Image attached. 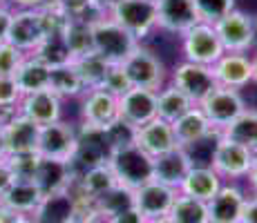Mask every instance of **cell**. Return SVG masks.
I'll return each instance as SVG.
<instances>
[{
    "label": "cell",
    "instance_id": "obj_33",
    "mask_svg": "<svg viewBox=\"0 0 257 223\" xmlns=\"http://www.w3.org/2000/svg\"><path fill=\"white\" fill-rule=\"evenodd\" d=\"M168 216H170L172 223H210L208 203L195 199V196L181 194V192L177 194Z\"/></svg>",
    "mask_w": 257,
    "mask_h": 223
},
{
    "label": "cell",
    "instance_id": "obj_37",
    "mask_svg": "<svg viewBox=\"0 0 257 223\" xmlns=\"http://www.w3.org/2000/svg\"><path fill=\"white\" fill-rule=\"evenodd\" d=\"M7 163L12 165L16 181H34L41 165V154L38 152H18V154H9Z\"/></svg>",
    "mask_w": 257,
    "mask_h": 223
},
{
    "label": "cell",
    "instance_id": "obj_55",
    "mask_svg": "<svg viewBox=\"0 0 257 223\" xmlns=\"http://www.w3.org/2000/svg\"><path fill=\"white\" fill-rule=\"evenodd\" d=\"M148 223H172V221H170V216H161V219H152Z\"/></svg>",
    "mask_w": 257,
    "mask_h": 223
},
{
    "label": "cell",
    "instance_id": "obj_48",
    "mask_svg": "<svg viewBox=\"0 0 257 223\" xmlns=\"http://www.w3.org/2000/svg\"><path fill=\"white\" fill-rule=\"evenodd\" d=\"M12 9H41L49 5L52 0H5Z\"/></svg>",
    "mask_w": 257,
    "mask_h": 223
},
{
    "label": "cell",
    "instance_id": "obj_13",
    "mask_svg": "<svg viewBox=\"0 0 257 223\" xmlns=\"http://www.w3.org/2000/svg\"><path fill=\"white\" fill-rule=\"evenodd\" d=\"M118 118V96L107 89H87L81 96V123L105 130Z\"/></svg>",
    "mask_w": 257,
    "mask_h": 223
},
{
    "label": "cell",
    "instance_id": "obj_28",
    "mask_svg": "<svg viewBox=\"0 0 257 223\" xmlns=\"http://www.w3.org/2000/svg\"><path fill=\"white\" fill-rule=\"evenodd\" d=\"M34 223H70L74 219V196L72 192H56L43 196L38 210L32 214Z\"/></svg>",
    "mask_w": 257,
    "mask_h": 223
},
{
    "label": "cell",
    "instance_id": "obj_49",
    "mask_svg": "<svg viewBox=\"0 0 257 223\" xmlns=\"http://www.w3.org/2000/svg\"><path fill=\"white\" fill-rule=\"evenodd\" d=\"M18 216L21 214H16L12 207H7L3 201H0V223H16Z\"/></svg>",
    "mask_w": 257,
    "mask_h": 223
},
{
    "label": "cell",
    "instance_id": "obj_25",
    "mask_svg": "<svg viewBox=\"0 0 257 223\" xmlns=\"http://www.w3.org/2000/svg\"><path fill=\"white\" fill-rule=\"evenodd\" d=\"M0 201L7 207H12L16 214L32 216L38 210V205H41L43 192L34 181H14L9 185V190L0 196Z\"/></svg>",
    "mask_w": 257,
    "mask_h": 223
},
{
    "label": "cell",
    "instance_id": "obj_40",
    "mask_svg": "<svg viewBox=\"0 0 257 223\" xmlns=\"http://www.w3.org/2000/svg\"><path fill=\"white\" fill-rule=\"evenodd\" d=\"M49 5H56L67 18H94V0H52Z\"/></svg>",
    "mask_w": 257,
    "mask_h": 223
},
{
    "label": "cell",
    "instance_id": "obj_54",
    "mask_svg": "<svg viewBox=\"0 0 257 223\" xmlns=\"http://www.w3.org/2000/svg\"><path fill=\"white\" fill-rule=\"evenodd\" d=\"M250 63H253V83H257V54L250 56Z\"/></svg>",
    "mask_w": 257,
    "mask_h": 223
},
{
    "label": "cell",
    "instance_id": "obj_17",
    "mask_svg": "<svg viewBox=\"0 0 257 223\" xmlns=\"http://www.w3.org/2000/svg\"><path fill=\"white\" fill-rule=\"evenodd\" d=\"M246 192L235 181H224L215 196L208 201L210 223H239L244 212Z\"/></svg>",
    "mask_w": 257,
    "mask_h": 223
},
{
    "label": "cell",
    "instance_id": "obj_15",
    "mask_svg": "<svg viewBox=\"0 0 257 223\" xmlns=\"http://www.w3.org/2000/svg\"><path fill=\"white\" fill-rule=\"evenodd\" d=\"M199 21L192 0H157V27L184 36Z\"/></svg>",
    "mask_w": 257,
    "mask_h": 223
},
{
    "label": "cell",
    "instance_id": "obj_22",
    "mask_svg": "<svg viewBox=\"0 0 257 223\" xmlns=\"http://www.w3.org/2000/svg\"><path fill=\"white\" fill-rule=\"evenodd\" d=\"M192 167V158L190 154L184 150V147H177L172 152H166V154L155 158V167H152V178L159 183H166V185L179 190L181 181L186 178L188 170Z\"/></svg>",
    "mask_w": 257,
    "mask_h": 223
},
{
    "label": "cell",
    "instance_id": "obj_32",
    "mask_svg": "<svg viewBox=\"0 0 257 223\" xmlns=\"http://www.w3.org/2000/svg\"><path fill=\"white\" fill-rule=\"evenodd\" d=\"M65 45L74 58H81L94 52V34H92V18H72L63 32Z\"/></svg>",
    "mask_w": 257,
    "mask_h": 223
},
{
    "label": "cell",
    "instance_id": "obj_23",
    "mask_svg": "<svg viewBox=\"0 0 257 223\" xmlns=\"http://www.w3.org/2000/svg\"><path fill=\"white\" fill-rule=\"evenodd\" d=\"M3 127H5V138H7V152L9 154H18V152H36L41 125H36L34 121H29V118L23 116L21 112H16Z\"/></svg>",
    "mask_w": 257,
    "mask_h": 223
},
{
    "label": "cell",
    "instance_id": "obj_12",
    "mask_svg": "<svg viewBox=\"0 0 257 223\" xmlns=\"http://www.w3.org/2000/svg\"><path fill=\"white\" fill-rule=\"evenodd\" d=\"M177 194H179V190H175V187L152 178V181L143 183L141 187L135 190V207L148 221L161 219V216L170 214Z\"/></svg>",
    "mask_w": 257,
    "mask_h": 223
},
{
    "label": "cell",
    "instance_id": "obj_29",
    "mask_svg": "<svg viewBox=\"0 0 257 223\" xmlns=\"http://www.w3.org/2000/svg\"><path fill=\"white\" fill-rule=\"evenodd\" d=\"M49 89H52L58 98H63V101L81 98L83 94L87 92L72 61L65 63V65L49 67Z\"/></svg>",
    "mask_w": 257,
    "mask_h": 223
},
{
    "label": "cell",
    "instance_id": "obj_44",
    "mask_svg": "<svg viewBox=\"0 0 257 223\" xmlns=\"http://www.w3.org/2000/svg\"><path fill=\"white\" fill-rule=\"evenodd\" d=\"M103 223H148V219L141 214L139 210H137V207H127V210L107 216Z\"/></svg>",
    "mask_w": 257,
    "mask_h": 223
},
{
    "label": "cell",
    "instance_id": "obj_24",
    "mask_svg": "<svg viewBox=\"0 0 257 223\" xmlns=\"http://www.w3.org/2000/svg\"><path fill=\"white\" fill-rule=\"evenodd\" d=\"M221 185H224V178L217 174L210 165H192L190 170H188L186 178L181 181L179 192L208 203L212 196L219 192Z\"/></svg>",
    "mask_w": 257,
    "mask_h": 223
},
{
    "label": "cell",
    "instance_id": "obj_38",
    "mask_svg": "<svg viewBox=\"0 0 257 223\" xmlns=\"http://www.w3.org/2000/svg\"><path fill=\"white\" fill-rule=\"evenodd\" d=\"M192 3L199 14V21L208 25H215L235 9V0H192Z\"/></svg>",
    "mask_w": 257,
    "mask_h": 223
},
{
    "label": "cell",
    "instance_id": "obj_8",
    "mask_svg": "<svg viewBox=\"0 0 257 223\" xmlns=\"http://www.w3.org/2000/svg\"><path fill=\"white\" fill-rule=\"evenodd\" d=\"M253 158L255 152H250L248 147L237 145L228 138L219 136L210 156V167L224 181H237V178H246L250 165H253Z\"/></svg>",
    "mask_w": 257,
    "mask_h": 223
},
{
    "label": "cell",
    "instance_id": "obj_14",
    "mask_svg": "<svg viewBox=\"0 0 257 223\" xmlns=\"http://www.w3.org/2000/svg\"><path fill=\"white\" fill-rule=\"evenodd\" d=\"M118 118L141 127L157 118V92L143 87H130L118 96Z\"/></svg>",
    "mask_w": 257,
    "mask_h": 223
},
{
    "label": "cell",
    "instance_id": "obj_3",
    "mask_svg": "<svg viewBox=\"0 0 257 223\" xmlns=\"http://www.w3.org/2000/svg\"><path fill=\"white\" fill-rule=\"evenodd\" d=\"M107 16L141 43L157 29V3L152 0H118L107 12Z\"/></svg>",
    "mask_w": 257,
    "mask_h": 223
},
{
    "label": "cell",
    "instance_id": "obj_6",
    "mask_svg": "<svg viewBox=\"0 0 257 223\" xmlns=\"http://www.w3.org/2000/svg\"><path fill=\"white\" fill-rule=\"evenodd\" d=\"M199 107H201V112L206 114L212 130L219 134L226 125H230V123L246 110V101L239 89L217 85L208 96L199 103Z\"/></svg>",
    "mask_w": 257,
    "mask_h": 223
},
{
    "label": "cell",
    "instance_id": "obj_43",
    "mask_svg": "<svg viewBox=\"0 0 257 223\" xmlns=\"http://www.w3.org/2000/svg\"><path fill=\"white\" fill-rule=\"evenodd\" d=\"M103 89H107L110 94H114V96H121V94H125L127 89H130V78H127V74L123 72V65H110L107 69V76L105 81H103Z\"/></svg>",
    "mask_w": 257,
    "mask_h": 223
},
{
    "label": "cell",
    "instance_id": "obj_7",
    "mask_svg": "<svg viewBox=\"0 0 257 223\" xmlns=\"http://www.w3.org/2000/svg\"><path fill=\"white\" fill-rule=\"evenodd\" d=\"M181 52H184V61L212 67L224 56V45H221L212 25L197 23L181 36Z\"/></svg>",
    "mask_w": 257,
    "mask_h": 223
},
{
    "label": "cell",
    "instance_id": "obj_10",
    "mask_svg": "<svg viewBox=\"0 0 257 223\" xmlns=\"http://www.w3.org/2000/svg\"><path fill=\"white\" fill-rule=\"evenodd\" d=\"M215 32L219 36L224 52H233V54H248L255 47V38H253V16H248L246 12L233 9L230 14H226L221 21H217Z\"/></svg>",
    "mask_w": 257,
    "mask_h": 223
},
{
    "label": "cell",
    "instance_id": "obj_45",
    "mask_svg": "<svg viewBox=\"0 0 257 223\" xmlns=\"http://www.w3.org/2000/svg\"><path fill=\"white\" fill-rule=\"evenodd\" d=\"M12 16H14V9L5 0H0V43H7V38H9Z\"/></svg>",
    "mask_w": 257,
    "mask_h": 223
},
{
    "label": "cell",
    "instance_id": "obj_5",
    "mask_svg": "<svg viewBox=\"0 0 257 223\" xmlns=\"http://www.w3.org/2000/svg\"><path fill=\"white\" fill-rule=\"evenodd\" d=\"M168 83L179 87L181 92L190 98L195 105H199L206 96L217 87V78L210 65H199V63L181 61L168 74Z\"/></svg>",
    "mask_w": 257,
    "mask_h": 223
},
{
    "label": "cell",
    "instance_id": "obj_20",
    "mask_svg": "<svg viewBox=\"0 0 257 223\" xmlns=\"http://www.w3.org/2000/svg\"><path fill=\"white\" fill-rule=\"evenodd\" d=\"M74 181H76V172H74L72 161H56V158L41 156V165H38V172L34 176V183L41 187L43 196L67 192Z\"/></svg>",
    "mask_w": 257,
    "mask_h": 223
},
{
    "label": "cell",
    "instance_id": "obj_34",
    "mask_svg": "<svg viewBox=\"0 0 257 223\" xmlns=\"http://www.w3.org/2000/svg\"><path fill=\"white\" fill-rule=\"evenodd\" d=\"M72 63H74V67H76V72H78V76H81L85 89L101 87L103 81H105V76H107V69H110V63H107L103 56H98L96 52L85 54V56H81V58H74Z\"/></svg>",
    "mask_w": 257,
    "mask_h": 223
},
{
    "label": "cell",
    "instance_id": "obj_1",
    "mask_svg": "<svg viewBox=\"0 0 257 223\" xmlns=\"http://www.w3.org/2000/svg\"><path fill=\"white\" fill-rule=\"evenodd\" d=\"M92 34H94V52L105 58L110 65H121L141 45L121 25L112 21L107 14H96L92 18Z\"/></svg>",
    "mask_w": 257,
    "mask_h": 223
},
{
    "label": "cell",
    "instance_id": "obj_36",
    "mask_svg": "<svg viewBox=\"0 0 257 223\" xmlns=\"http://www.w3.org/2000/svg\"><path fill=\"white\" fill-rule=\"evenodd\" d=\"M127 207H135V190H127L123 185L112 187L107 194H103L98 199V214L105 221L107 216L116 214V212H123Z\"/></svg>",
    "mask_w": 257,
    "mask_h": 223
},
{
    "label": "cell",
    "instance_id": "obj_47",
    "mask_svg": "<svg viewBox=\"0 0 257 223\" xmlns=\"http://www.w3.org/2000/svg\"><path fill=\"white\" fill-rule=\"evenodd\" d=\"M239 223H257V194L246 196L244 212H241V221Z\"/></svg>",
    "mask_w": 257,
    "mask_h": 223
},
{
    "label": "cell",
    "instance_id": "obj_2",
    "mask_svg": "<svg viewBox=\"0 0 257 223\" xmlns=\"http://www.w3.org/2000/svg\"><path fill=\"white\" fill-rule=\"evenodd\" d=\"M107 165L114 172L118 185L127 187V190H137L143 183L152 181V167H155V158L141 150L137 143L118 150L110 152Z\"/></svg>",
    "mask_w": 257,
    "mask_h": 223
},
{
    "label": "cell",
    "instance_id": "obj_35",
    "mask_svg": "<svg viewBox=\"0 0 257 223\" xmlns=\"http://www.w3.org/2000/svg\"><path fill=\"white\" fill-rule=\"evenodd\" d=\"M36 58H41L47 67H56V65H65L72 61V54L65 45L63 34H49L45 36V41L36 47V52H32Z\"/></svg>",
    "mask_w": 257,
    "mask_h": 223
},
{
    "label": "cell",
    "instance_id": "obj_57",
    "mask_svg": "<svg viewBox=\"0 0 257 223\" xmlns=\"http://www.w3.org/2000/svg\"><path fill=\"white\" fill-rule=\"evenodd\" d=\"M16 223H34V219H32V216H18Z\"/></svg>",
    "mask_w": 257,
    "mask_h": 223
},
{
    "label": "cell",
    "instance_id": "obj_56",
    "mask_svg": "<svg viewBox=\"0 0 257 223\" xmlns=\"http://www.w3.org/2000/svg\"><path fill=\"white\" fill-rule=\"evenodd\" d=\"M253 38H255V47H257V16H253Z\"/></svg>",
    "mask_w": 257,
    "mask_h": 223
},
{
    "label": "cell",
    "instance_id": "obj_11",
    "mask_svg": "<svg viewBox=\"0 0 257 223\" xmlns=\"http://www.w3.org/2000/svg\"><path fill=\"white\" fill-rule=\"evenodd\" d=\"M45 36L47 32L41 18V9H14L7 43H12L25 54H32L45 41Z\"/></svg>",
    "mask_w": 257,
    "mask_h": 223
},
{
    "label": "cell",
    "instance_id": "obj_50",
    "mask_svg": "<svg viewBox=\"0 0 257 223\" xmlns=\"http://www.w3.org/2000/svg\"><path fill=\"white\" fill-rule=\"evenodd\" d=\"M246 178H248V185H250V190H253V194H257V154L253 158V165H250Z\"/></svg>",
    "mask_w": 257,
    "mask_h": 223
},
{
    "label": "cell",
    "instance_id": "obj_27",
    "mask_svg": "<svg viewBox=\"0 0 257 223\" xmlns=\"http://www.w3.org/2000/svg\"><path fill=\"white\" fill-rule=\"evenodd\" d=\"M116 185H118V181H116L114 172H112V167L107 165V163L87 167V170H83L81 174L76 176V181H74V187H76V190H81L83 194L92 196V199H96V201Z\"/></svg>",
    "mask_w": 257,
    "mask_h": 223
},
{
    "label": "cell",
    "instance_id": "obj_39",
    "mask_svg": "<svg viewBox=\"0 0 257 223\" xmlns=\"http://www.w3.org/2000/svg\"><path fill=\"white\" fill-rule=\"evenodd\" d=\"M135 138H137V127L130 125L127 121H123V118H116L112 125L105 127V141L110 145V152L118 150V147L132 145Z\"/></svg>",
    "mask_w": 257,
    "mask_h": 223
},
{
    "label": "cell",
    "instance_id": "obj_31",
    "mask_svg": "<svg viewBox=\"0 0 257 223\" xmlns=\"http://www.w3.org/2000/svg\"><path fill=\"white\" fill-rule=\"evenodd\" d=\"M192 107H195V103H192L179 87L172 85V83H166V85L157 92V116L164 118L168 123H175L177 118L184 116Z\"/></svg>",
    "mask_w": 257,
    "mask_h": 223
},
{
    "label": "cell",
    "instance_id": "obj_42",
    "mask_svg": "<svg viewBox=\"0 0 257 223\" xmlns=\"http://www.w3.org/2000/svg\"><path fill=\"white\" fill-rule=\"evenodd\" d=\"M21 98L23 94L14 76H0V110H18Z\"/></svg>",
    "mask_w": 257,
    "mask_h": 223
},
{
    "label": "cell",
    "instance_id": "obj_18",
    "mask_svg": "<svg viewBox=\"0 0 257 223\" xmlns=\"http://www.w3.org/2000/svg\"><path fill=\"white\" fill-rule=\"evenodd\" d=\"M18 112L36 125H49L63 118V98H58L52 89H41V92L23 96Z\"/></svg>",
    "mask_w": 257,
    "mask_h": 223
},
{
    "label": "cell",
    "instance_id": "obj_16",
    "mask_svg": "<svg viewBox=\"0 0 257 223\" xmlns=\"http://www.w3.org/2000/svg\"><path fill=\"white\" fill-rule=\"evenodd\" d=\"M135 143L141 147L146 154H150L152 158L166 154V152H172L179 147V141H177V134L172 130V123L164 121V118H152L150 123L137 127V138Z\"/></svg>",
    "mask_w": 257,
    "mask_h": 223
},
{
    "label": "cell",
    "instance_id": "obj_52",
    "mask_svg": "<svg viewBox=\"0 0 257 223\" xmlns=\"http://www.w3.org/2000/svg\"><path fill=\"white\" fill-rule=\"evenodd\" d=\"M7 138H5V127L0 125V158H7Z\"/></svg>",
    "mask_w": 257,
    "mask_h": 223
},
{
    "label": "cell",
    "instance_id": "obj_30",
    "mask_svg": "<svg viewBox=\"0 0 257 223\" xmlns=\"http://www.w3.org/2000/svg\"><path fill=\"white\" fill-rule=\"evenodd\" d=\"M219 136L228 138V141L237 143V145L248 147L250 152L257 154V110L246 107L230 125H226L219 132Z\"/></svg>",
    "mask_w": 257,
    "mask_h": 223
},
{
    "label": "cell",
    "instance_id": "obj_41",
    "mask_svg": "<svg viewBox=\"0 0 257 223\" xmlns=\"http://www.w3.org/2000/svg\"><path fill=\"white\" fill-rule=\"evenodd\" d=\"M27 56L12 43H0V76H14L18 67H21L23 58Z\"/></svg>",
    "mask_w": 257,
    "mask_h": 223
},
{
    "label": "cell",
    "instance_id": "obj_21",
    "mask_svg": "<svg viewBox=\"0 0 257 223\" xmlns=\"http://www.w3.org/2000/svg\"><path fill=\"white\" fill-rule=\"evenodd\" d=\"M172 130L177 134L179 147H184V150L217 136V132L212 130V125L208 123V118H206V114L201 112L199 105H195L192 110H188L184 116L177 118V121L172 123Z\"/></svg>",
    "mask_w": 257,
    "mask_h": 223
},
{
    "label": "cell",
    "instance_id": "obj_46",
    "mask_svg": "<svg viewBox=\"0 0 257 223\" xmlns=\"http://www.w3.org/2000/svg\"><path fill=\"white\" fill-rule=\"evenodd\" d=\"M14 181H16V176H14L12 165L7 163V158H0V196L9 190V185H12Z\"/></svg>",
    "mask_w": 257,
    "mask_h": 223
},
{
    "label": "cell",
    "instance_id": "obj_58",
    "mask_svg": "<svg viewBox=\"0 0 257 223\" xmlns=\"http://www.w3.org/2000/svg\"><path fill=\"white\" fill-rule=\"evenodd\" d=\"M152 3H157V0H152Z\"/></svg>",
    "mask_w": 257,
    "mask_h": 223
},
{
    "label": "cell",
    "instance_id": "obj_9",
    "mask_svg": "<svg viewBox=\"0 0 257 223\" xmlns=\"http://www.w3.org/2000/svg\"><path fill=\"white\" fill-rule=\"evenodd\" d=\"M76 125L67 121H56L49 125H41L38 132L36 152L43 158H56V161H72L76 154Z\"/></svg>",
    "mask_w": 257,
    "mask_h": 223
},
{
    "label": "cell",
    "instance_id": "obj_4",
    "mask_svg": "<svg viewBox=\"0 0 257 223\" xmlns=\"http://www.w3.org/2000/svg\"><path fill=\"white\" fill-rule=\"evenodd\" d=\"M123 72L127 74L132 87H143V89H155L159 92L168 83V69L161 63V58L148 47H139L121 63Z\"/></svg>",
    "mask_w": 257,
    "mask_h": 223
},
{
    "label": "cell",
    "instance_id": "obj_51",
    "mask_svg": "<svg viewBox=\"0 0 257 223\" xmlns=\"http://www.w3.org/2000/svg\"><path fill=\"white\" fill-rule=\"evenodd\" d=\"M116 3L118 0H94V9H96V14H107Z\"/></svg>",
    "mask_w": 257,
    "mask_h": 223
},
{
    "label": "cell",
    "instance_id": "obj_53",
    "mask_svg": "<svg viewBox=\"0 0 257 223\" xmlns=\"http://www.w3.org/2000/svg\"><path fill=\"white\" fill-rule=\"evenodd\" d=\"M70 223H103V219H81V216H74Z\"/></svg>",
    "mask_w": 257,
    "mask_h": 223
},
{
    "label": "cell",
    "instance_id": "obj_26",
    "mask_svg": "<svg viewBox=\"0 0 257 223\" xmlns=\"http://www.w3.org/2000/svg\"><path fill=\"white\" fill-rule=\"evenodd\" d=\"M14 81H16L23 96L41 92V89H49V67L34 54H27L21 67L14 72Z\"/></svg>",
    "mask_w": 257,
    "mask_h": 223
},
{
    "label": "cell",
    "instance_id": "obj_19",
    "mask_svg": "<svg viewBox=\"0 0 257 223\" xmlns=\"http://www.w3.org/2000/svg\"><path fill=\"white\" fill-rule=\"evenodd\" d=\"M212 72H215L217 85L224 87L241 89L248 83H253V63H250L248 54L224 52V56L212 65Z\"/></svg>",
    "mask_w": 257,
    "mask_h": 223
}]
</instances>
